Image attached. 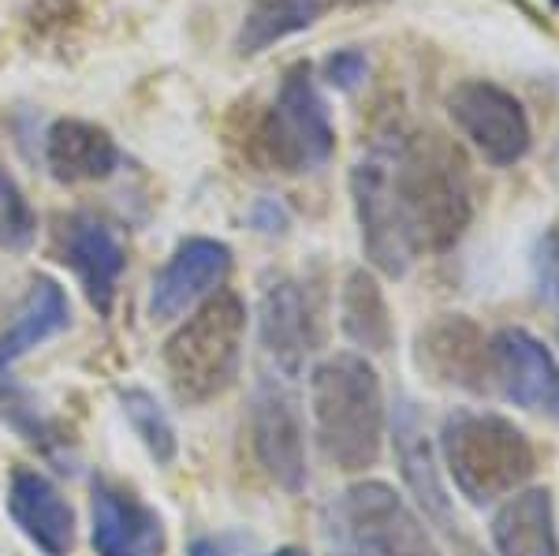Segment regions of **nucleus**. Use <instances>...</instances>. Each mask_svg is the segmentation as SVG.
Listing matches in <instances>:
<instances>
[{"label": "nucleus", "instance_id": "6", "mask_svg": "<svg viewBox=\"0 0 559 556\" xmlns=\"http://www.w3.org/2000/svg\"><path fill=\"white\" fill-rule=\"evenodd\" d=\"M336 519L355 556H440L418 508L381 478H362L340 493Z\"/></svg>", "mask_w": 559, "mask_h": 556}, {"label": "nucleus", "instance_id": "22", "mask_svg": "<svg viewBox=\"0 0 559 556\" xmlns=\"http://www.w3.org/2000/svg\"><path fill=\"white\" fill-rule=\"evenodd\" d=\"M120 411H123V418H128L131 434L139 437L142 448H146L150 460L157 463V468H168V463H176L179 434H176L173 415L165 411V403L153 397L150 389H139V385H131V389L120 392Z\"/></svg>", "mask_w": 559, "mask_h": 556}, {"label": "nucleus", "instance_id": "8", "mask_svg": "<svg viewBox=\"0 0 559 556\" xmlns=\"http://www.w3.org/2000/svg\"><path fill=\"white\" fill-rule=\"evenodd\" d=\"M250 448L273 486L292 497L310 486L302 407L292 381L280 378L276 370L261 374L250 392Z\"/></svg>", "mask_w": 559, "mask_h": 556}, {"label": "nucleus", "instance_id": "10", "mask_svg": "<svg viewBox=\"0 0 559 556\" xmlns=\"http://www.w3.org/2000/svg\"><path fill=\"white\" fill-rule=\"evenodd\" d=\"M492 389L522 411L559 426V358L540 336L522 326H503L489 336Z\"/></svg>", "mask_w": 559, "mask_h": 556}, {"label": "nucleus", "instance_id": "18", "mask_svg": "<svg viewBox=\"0 0 559 556\" xmlns=\"http://www.w3.org/2000/svg\"><path fill=\"white\" fill-rule=\"evenodd\" d=\"M373 4H388V0H247L242 20L236 26V38H231V49L242 60L261 57L273 45L318 26L329 12L373 8Z\"/></svg>", "mask_w": 559, "mask_h": 556}, {"label": "nucleus", "instance_id": "14", "mask_svg": "<svg viewBox=\"0 0 559 556\" xmlns=\"http://www.w3.org/2000/svg\"><path fill=\"white\" fill-rule=\"evenodd\" d=\"M90 545L97 556H165L168 531L153 505L123 482H90Z\"/></svg>", "mask_w": 559, "mask_h": 556}, {"label": "nucleus", "instance_id": "9", "mask_svg": "<svg viewBox=\"0 0 559 556\" xmlns=\"http://www.w3.org/2000/svg\"><path fill=\"white\" fill-rule=\"evenodd\" d=\"M414 366L440 389L474 392V397L492 392L489 336L466 314H437L429 326H421L414 340Z\"/></svg>", "mask_w": 559, "mask_h": 556}, {"label": "nucleus", "instance_id": "11", "mask_svg": "<svg viewBox=\"0 0 559 556\" xmlns=\"http://www.w3.org/2000/svg\"><path fill=\"white\" fill-rule=\"evenodd\" d=\"M388 429H392V448H395V463H400L403 486L411 489L414 508L426 519L429 527H440L448 537H463V523H459L455 500L444 486V468H440V456L432 437L426 434L418 407L400 397L388 415Z\"/></svg>", "mask_w": 559, "mask_h": 556}, {"label": "nucleus", "instance_id": "1", "mask_svg": "<svg viewBox=\"0 0 559 556\" xmlns=\"http://www.w3.org/2000/svg\"><path fill=\"white\" fill-rule=\"evenodd\" d=\"M347 187L366 262L392 281L407 276L421 255H448L474 221L471 165L432 128L377 134Z\"/></svg>", "mask_w": 559, "mask_h": 556}, {"label": "nucleus", "instance_id": "19", "mask_svg": "<svg viewBox=\"0 0 559 556\" xmlns=\"http://www.w3.org/2000/svg\"><path fill=\"white\" fill-rule=\"evenodd\" d=\"M496 556H559L556 500L548 486H522L489 519Z\"/></svg>", "mask_w": 559, "mask_h": 556}, {"label": "nucleus", "instance_id": "25", "mask_svg": "<svg viewBox=\"0 0 559 556\" xmlns=\"http://www.w3.org/2000/svg\"><path fill=\"white\" fill-rule=\"evenodd\" d=\"M321 79H324V86L340 90V94H355V90L369 79L366 49H358V45H344V49L329 52V57L321 60Z\"/></svg>", "mask_w": 559, "mask_h": 556}, {"label": "nucleus", "instance_id": "16", "mask_svg": "<svg viewBox=\"0 0 559 556\" xmlns=\"http://www.w3.org/2000/svg\"><path fill=\"white\" fill-rule=\"evenodd\" d=\"M60 247H64L68 269L75 273V281L83 284L90 307L102 314V318H108L116 307L120 276H123V269H128L123 239L116 236V228H108L105 221L90 217V213H75V217L64 221Z\"/></svg>", "mask_w": 559, "mask_h": 556}, {"label": "nucleus", "instance_id": "5", "mask_svg": "<svg viewBox=\"0 0 559 556\" xmlns=\"http://www.w3.org/2000/svg\"><path fill=\"white\" fill-rule=\"evenodd\" d=\"M254 146L261 161L284 176L318 173L336 154V123L310 60H295L280 75L273 102L258 120Z\"/></svg>", "mask_w": 559, "mask_h": 556}, {"label": "nucleus", "instance_id": "26", "mask_svg": "<svg viewBox=\"0 0 559 556\" xmlns=\"http://www.w3.org/2000/svg\"><path fill=\"white\" fill-rule=\"evenodd\" d=\"M534 273H537V288L540 299L556 310V326H559V228H548L534 247Z\"/></svg>", "mask_w": 559, "mask_h": 556}, {"label": "nucleus", "instance_id": "27", "mask_svg": "<svg viewBox=\"0 0 559 556\" xmlns=\"http://www.w3.org/2000/svg\"><path fill=\"white\" fill-rule=\"evenodd\" d=\"M247 221L261 236H284V232L292 228V213H287V205L280 199H258L250 205Z\"/></svg>", "mask_w": 559, "mask_h": 556}, {"label": "nucleus", "instance_id": "23", "mask_svg": "<svg viewBox=\"0 0 559 556\" xmlns=\"http://www.w3.org/2000/svg\"><path fill=\"white\" fill-rule=\"evenodd\" d=\"M38 239V213L26 202L12 176L0 168V250L8 255H23Z\"/></svg>", "mask_w": 559, "mask_h": 556}, {"label": "nucleus", "instance_id": "4", "mask_svg": "<svg viewBox=\"0 0 559 556\" xmlns=\"http://www.w3.org/2000/svg\"><path fill=\"white\" fill-rule=\"evenodd\" d=\"M250 314L239 292L221 288L187 314L160 347V366L183 407L221 400L242 374Z\"/></svg>", "mask_w": 559, "mask_h": 556}, {"label": "nucleus", "instance_id": "15", "mask_svg": "<svg viewBox=\"0 0 559 556\" xmlns=\"http://www.w3.org/2000/svg\"><path fill=\"white\" fill-rule=\"evenodd\" d=\"M4 508L20 534L41 556H71L75 549V512L57 482L38 468H15L8 478Z\"/></svg>", "mask_w": 559, "mask_h": 556}, {"label": "nucleus", "instance_id": "24", "mask_svg": "<svg viewBox=\"0 0 559 556\" xmlns=\"http://www.w3.org/2000/svg\"><path fill=\"white\" fill-rule=\"evenodd\" d=\"M187 556H310L299 545H280V549H265L254 534L224 531V534H202L187 545Z\"/></svg>", "mask_w": 559, "mask_h": 556}, {"label": "nucleus", "instance_id": "7", "mask_svg": "<svg viewBox=\"0 0 559 556\" xmlns=\"http://www.w3.org/2000/svg\"><path fill=\"white\" fill-rule=\"evenodd\" d=\"M448 116L477 157L492 168H515L534 150V123L526 105L492 79H463L444 97Z\"/></svg>", "mask_w": 559, "mask_h": 556}, {"label": "nucleus", "instance_id": "12", "mask_svg": "<svg viewBox=\"0 0 559 556\" xmlns=\"http://www.w3.org/2000/svg\"><path fill=\"white\" fill-rule=\"evenodd\" d=\"M258 340L280 378H302L306 358L321 347V318L310 292L295 276H276L258 299Z\"/></svg>", "mask_w": 559, "mask_h": 556}, {"label": "nucleus", "instance_id": "3", "mask_svg": "<svg viewBox=\"0 0 559 556\" xmlns=\"http://www.w3.org/2000/svg\"><path fill=\"white\" fill-rule=\"evenodd\" d=\"M440 468L474 508L500 505L537 474V448L508 415L455 407L440 423Z\"/></svg>", "mask_w": 559, "mask_h": 556}, {"label": "nucleus", "instance_id": "17", "mask_svg": "<svg viewBox=\"0 0 559 556\" xmlns=\"http://www.w3.org/2000/svg\"><path fill=\"white\" fill-rule=\"evenodd\" d=\"M41 161L49 176L64 187L79 184H102L116 176L123 165V150L112 139V131L94 120H79V116H60L49 123L41 139Z\"/></svg>", "mask_w": 559, "mask_h": 556}, {"label": "nucleus", "instance_id": "21", "mask_svg": "<svg viewBox=\"0 0 559 556\" xmlns=\"http://www.w3.org/2000/svg\"><path fill=\"white\" fill-rule=\"evenodd\" d=\"M340 333L358 347V355H384L395 344V321L381 276L369 265L347 269L340 284Z\"/></svg>", "mask_w": 559, "mask_h": 556}, {"label": "nucleus", "instance_id": "13", "mask_svg": "<svg viewBox=\"0 0 559 556\" xmlns=\"http://www.w3.org/2000/svg\"><path fill=\"white\" fill-rule=\"evenodd\" d=\"M236 255L224 239L187 236L150 284V318L179 321L228 284Z\"/></svg>", "mask_w": 559, "mask_h": 556}, {"label": "nucleus", "instance_id": "2", "mask_svg": "<svg viewBox=\"0 0 559 556\" xmlns=\"http://www.w3.org/2000/svg\"><path fill=\"white\" fill-rule=\"evenodd\" d=\"M310 418L324 460L362 474L381 460L388 403L377 366L358 352L324 355L310 370Z\"/></svg>", "mask_w": 559, "mask_h": 556}, {"label": "nucleus", "instance_id": "20", "mask_svg": "<svg viewBox=\"0 0 559 556\" xmlns=\"http://www.w3.org/2000/svg\"><path fill=\"white\" fill-rule=\"evenodd\" d=\"M71 329V299L52 276H34L12 321L0 333V381L20 358Z\"/></svg>", "mask_w": 559, "mask_h": 556}, {"label": "nucleus", "instance_id": "28", "mask_svg": "<svg viewBox=\"0 0 559 556\" xmlns=\"http://www.w3.org/2000/svg\"><path fill=\"white\" fill-rule=\"evenodd\" d=\"M552 4H556V8H559V0H552Z\"/></svg>", "mask_w": 559, "mask_h": 556}]
</instances>
